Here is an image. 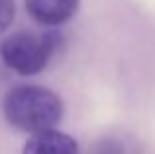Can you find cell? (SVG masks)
I'll return each instance as SVG.
<instances>
[{
  "instance_id": "cell-5",
  "label": "cell",
  "mask_w": 155,
  "mask_h": 154,
  "mask_svg": "<svg viewBox=\"0 0 155 154\" xmlns=\"http://www.w3.org/2000/svg\"><path fill=\"white\" fill-rule=\"evenodd\" d=\"M14 14H16L14 0H0V34H4L10 28Z\"/></svg>"
},
{
  "instance_id": "cell-1",
  "label": "cell",
  "mask_w": 155,
  "mask_h": 154,
  "mask_svg": "<svg viewBox=\"0 0 155 154\" xmlns=\"http://www.w3.org/2000/svg\"><path fill=\"white\" fill-rule=\"evenodd\" d=\"M6 121L30 135L53 131L63 119V101L55 91L41 85H18L2 101Z\"/></svg>"
},
{
  "instance_id": "cell-6",
  "label": "cell",
  "mask_w": 155,
  "mask_h": 154,
  "mask_svg": "<svg viewBox=\"0 0 155 154\" xmlns=\"http://www.w3.org/2000/svg\"><path fill=\"white\" fill-rule=\"evenodd\" d=\"M100 154H120V152H118V150H112V148L106 146V150H104V152H100Z\"/></svg>"
},
{
  "instance_id": "cell-2",
  "label": "cell",
  "mask_w": 155,
  "mask_h": 154,
  "mask_svg": "<svg viewBox=\"0 0 155 154\" xmlns=\"http://www.w3.org/2000/svg\"><path fill=\"white\" fill-rule=\"evenodd\" d=\"M63 46V34L47 32H14L0 44V58L14 73L30 77L38 75L49 65L53 55Z\"/></svg>"
},
{
  "instance_id": "cell-4",
  "label": "cell",
  "mask_w": 155,
  "mask_h": 154,
  "mask_svg": "<svg viewBox=\"0 0 155 154\" xmlns=\"http://www.w3.org/2000/svg\"><path fill=\"white\" fill-rule=\"evenodd\" d=\"M24 154H79V142L61 131L31 135L24 144Z\"/></svg>"
},
{
  "instance_id": "cell-3",
  "label": "cell",
  "mask_w": 155,
  "mask_h": 154,
  "mask_svg": "<svg viewBox=\"0 0 155 154\" xmlns=\"http://www.w3.org/2000/svg\"><path fill=\"white\" fill-rule=\"evenodd\" d=\"M81 0H26V10L38 24L47 28L67 24L79 10Z\"/></svg>"
}]
</instances>
